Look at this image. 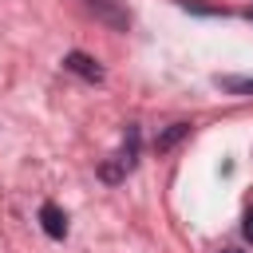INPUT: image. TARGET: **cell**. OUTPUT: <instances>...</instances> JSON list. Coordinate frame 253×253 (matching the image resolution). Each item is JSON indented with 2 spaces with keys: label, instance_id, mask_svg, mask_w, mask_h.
Returning <instances> with one entry per match:
<instances>
[{
  "label": "cell",
  "instance_id": "cell-7",
  "mask_svg": "<svg viewBox=\"0 0 253 253\" xmlns=\"http://www.w3.org/2000/svg\"><path fill=\"white\" fill-rule=\"evenodd\" d=\"M241 233H245V237H249V241H253V206H249V210H245V221H241Z\"/></svg>",
  "mask_w": 253,
  "mask_h": 253
},
{
  "label": "cell",
  "instance_id": "cell-4",
  "mask_svg": "<svg viewBox=\"0 0 253 253\" xmlns=\"http://www.w3.org/2000/svg\"><path fill=\"white\" fill-rule=\"evenodd\" d=\"M40 225H43V233L55 237V241L67 237V213H63L55 202H43V206H40Z\"/></svg>",
  "mask_w": 253,
  "mask_h": 253
},
{
  "label": "cell",
  "instance_id": "cell-1",
  "mask_svg": "<svg viewBox=\"0 0 253 253\" xmlns=\"http://www.w3.org/2000/svg\"><path fill=\"white\" fill-rule=\"evenodd\" d=\"M87 4V12L95 16V20H103L107 28H115V32H126L130 28V12L119 4V0H83Z\"/></svg>",
  "mask_w": 253,
  "mask_h": 253
},
{
  "label": "cell",
  "instance_id": "cell-2",
  "mask_svg": "<svg viewBox=\"0 0 253 253\" xmlns=\"http://www.w3.org/2000/svg\"><path fill=\"white\" fill-rule=\"evenodd\" d=\"M134 158H138V126H126V146H123V154H119V162H111V166H103L99 174L107 178V182H119L130 166H134Z\"/></svg>",
  "mask_w": 253,
  "mask_h": 253
},
{
  "label": "cell",
  "instance_id": "cell-8",
  "mask_svg": "<svg viewBox=\"0 0 253 253\" xmlns=\"http://www.w3.org/2000/svg\"><path fill=\"white\" fill-rule=\"evenodd\" d=\"M221 253H241V249H221Z\"/></svg>",
  "mask_w": 253,
  "mask_h": 253
},
{
  "label": "cell",
  "instance_id": "cell-3",
  "mask_svg": "<svg viewBox=\"0 0 253 253\" xmlns=\"http://www.w3.org/2000/svg\"><path fill=\"white\" fill-rule=\"evenodd\" d=\"M63 67H67L71 75L87 79V83H99V79H103V67H99L87 51H67V55H63Z\"/></svg>",
  "mask_w": 253,
  "mask_h": 253
},
{
  "label": "cell",
  "instance_id": "cell-5",
  "mask_svg": "<svg viewBox=\"0 0 253 253\" xmlns=\"http://www.w3.org/2000/svg\"><path fill=\"white\" fill-rule=\"evenodd\" d=\"M186 134H190V123H170V126H166V130L154 138V150H158V154H166V150H174V146H178Z\"/></svg>",
  "mask_w": 253,
  "mask_h": 253
},
{
  "label": "cell",
  "instance_id": "cell-6",
  "mask_svg": "<svg viewBox=\"0 0 253 253\" xmlns=\"http://www.w3.org/2000/svg\"><path fill=\"white\" fill-rule=\"evenodd\" d=\"M213 83L221 91H233V95H253V79H245V75H217Z\"/></svg>",
  "mask_w": 253,
  "mask_h": 253
}]
</instances>
